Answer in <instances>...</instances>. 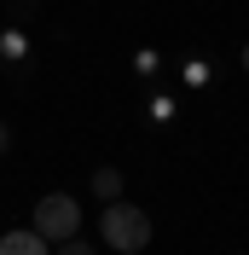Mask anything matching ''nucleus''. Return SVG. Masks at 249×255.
I'll return each mask as SVG.
<instances>
[{"mask_svg":"<svg viewBox=\"0 0 249 255\" xmlns=\"http://www.w3.org/2000/svg\"><path fill=\"white\" fill-rule=\"evenodd\" d=\"M99 238H105L110 250L133 255V250H145V244H151V215H145V209H133V203H110L105 221H99Z\"/></svg>","mask_w":249,"mask_h":255,"instance_id":"1","label":"nucleus"},{"mask_svg":"<svg viewBox=\"0 0 249 255\" xmlns=\"http://www.w3.org/2000/svg\"><path fill=\"white\" fill-rule=\"evenodd\" d=\"M35 232H41L47 244L76 238V232H81V203H76V197H64V191H47V197L35 203Z\"/></svg>","mask_w":249,"mask_h":255,"instance_id":"2","label":"nucleus"},{"mask_svg":"<svg viewBox=\"0 0 249 255\" xmlns=\"http://www.w3.org/2000/svg\"><path fill=\"white\" fill-rule=\"evenodd\" d=\"M0 255H47V238H41V232H6V238H0Z\"/></svg>","mask_w":249,"mask_h":255,"instance_id":"3","label":"nucleus"},{"mask_svg":"<svg viewBox=\"0 0 249 255\" xmlns=\"http://www.w3.org/2000/svg\"><path fill=\"white\" fill-rule=\"evenodd\" d=\"M93 191H99V197H116V191H122V174H116V168H99V174H93Z\"/></svg>","mask_w":249,"mask_h":255,"instance_id":"4","label":"nucleus"},{"mask_svg":"<svg viewBox=\"0 0 249 255\" xmlns=\"http://www.w3.org/2000/svg\"><path fill=\"white\" fill-rule=\"evenodd\" d=\"M58 255H93V244H76V238H58Z\"/></svg>","mask_w":249,"mask_h":255,"instance_id":"5","label":"nucleus"},{"mask_svg":"<svg viewBox=\"0 0 249 255\" xmlns=\"http://www.w3.org/2000/svg\"><path fill=\"white\" fill-rule=\"evenodd\" d=\"M0 151H6V122H0Z\"/></svg>","mask_w":249,"mask_h":255,"instance_id":"6","label":"nucleus"},{"mask_svg":"<svg viewBox=\"0 0 249 255\" xmlns=\"http://www.w3.org/2000/svg\"><path fill=\"white\" fill-rule=\"evenodd\" d=\"M244 70H249V47H244Z\"/></svg>","mask_w":249,"mask_h":255,"instance_id":"7","label":"nucleus"}]
</instances>
